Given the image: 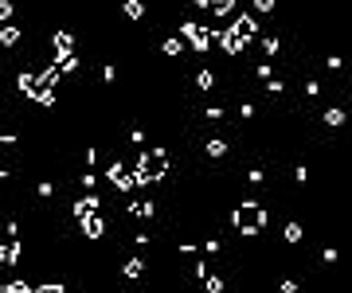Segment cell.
Wrapping results in <instances>:
<instances>
[{"label":"cell","instance_id":"1","mask_svg":"<svg viewBox=\"0 0 352 293\" xmlns=\"http://www.w3.org/2000/svg\"><path fill=\"white\" fill-rule=\"evenodd\" d=\"M141 270H145V266L137 262V258H133V262H125V274H129V278H137V274H141Z\"/></svg>","mask_w":352,"mask_h":293}]
</instances>
